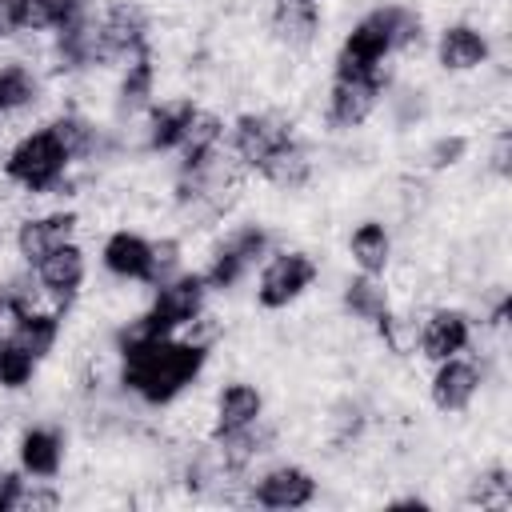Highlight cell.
<instances>
[{"instance_id":"6da1fadb","label":"cell","mask_w":512,"mask_h":512,"mask_svg":"<svg viewBox=\"0 0 512 512\" xmlns=\"http://www.w3.org/2000/svg\"><path fill=\"white\" fill-rule=\"evenodd\" d=\"M212 348L188 336H140L116 352V384L148 408L176 404L208 368Z\"/></svg>"},{"instance_id":"7a4b0ae2","label":"cell","mask_w":512,"mask_h":512,"mask_svg":"<svg viewBox=\"0 0 512 512\" xmlns=\"http://www.w3.org/2000/svg\"><path fill=\"white\" fill-rule=\"evenodd\" d=\"M72 176V160L60 144V136L52 132V124H36L28 132H20L12 140V148L4 152V180L28 196H52L64 192Z\"/></svg>"},{"instance_id":"3957f363","label":"cell","mask_w":512,"mask_h":512,"mask_svg":"<svg viewBox=\"0 0 512 512\" xmlns=\"http://www.w3.org/2000/svg\"><path fill=\"white\" fill-rule=\"evenodd\" d=\"M320 280V260L308 248H272L268 260L256 268V308L264 312H284L296 300H304L312 292V284Z\"/></svg>"},{"instance_id":"277c9868","label":"cell","mask_w":512,"mask_h":512,"mask_svg":"<svg viewBox=\"0 0 512 512\" xmlns=\"http://www.w3.org/2000/svg\"><path fill=\"white\" fill-rule=\"evenodd\" d=\"M208 308V284H204V276L200 272H176L172 280H164V284H156L152 288V300H148V308L140 312V320H144V328L152 332V336H176V332H184L200 312Z\"/></svg>"},{"instance_id":"5b68a950","label":"cell","mask_w":512,"mask_h":512,"mask_svg":"<svg viewBox=\"0 0 512 512\" xmlns=\"http://www.w3.org/2000/svg\"><path fill=\"white\" fill-rule=\"evenodd\" d=\"M288 136H296L288 116H280L272 108H252L228 124L224 140H228V156L240 164V172H256Z\"/></svg>"},{"instance_id":"8992f818","label":"cell","mask_w":512,"mask_h":512,"mask_svg":"<svg viewBox=\"0 0 512 512\" xmlns=\"http://www.w3.org/2000/svg\"><path fill=\"white\" fill-rule=\"evenodd\" d=\"M492 32L476 20H448L432 36V60L444 76H472L492 64Z\"/></svg>"},{"instance_id":"52a82bcc","label":"cell","mask_w":512,"mask_h":512,"mask_svg":"<svg viewBox=\"0 0 512 512\" xmlns=\"http://www.w3.org/2000/svg\"><path fill=\"white\" fill-rule=\"evenodd\" d=\"M316 496H320V480L312 476V468H304L296 460L268 464L248 484V500L268 512H296V508H308Z\"/></svg>"},{"instance_id":"ba28073f","label":"cell","mask_w":512,"mask_h":512,"mask_svg":"<svg viewBox=\"0 0 512 512\" xmlns=\"http://www.w3.org/2000/svg\"><path fill=\"white\" fill-rule=\"evenodd\" d=\"M488 376H484V364H476L472 356H448V360H436L432 364V376H428V400L436 412L444 416H464L480 392H484Z\"/></svg>"},{"instance_id":"9c48e42d","label":"cell","mask_w":512,"mask_h":512,"mask_svg":"<svg viewBox=\"0 0 512 512\" xmlns=\"http://www.w3.org/2000/svg\"><path fill=\"white\" fill-rule=\"evenodd\" d=\"M476 340V316L460 304H436L420 316V336H416V352L436 364V360H448V356H460L468 352Z\"/></svg>"},{"instance_id":"30bf717a","label":"cell","mask_w":512,"mask_h":512,"mask_svg":"<svg viewBox=\"0 0 512 512\" xmlns=\"http://www.w3.org/2000/svg\"><path fill=\"white\" fill-rule=\"evenodd\" d=\"M80 232V212L76 208H48V212H32L20 216L12 228V252L20 264H36L40 256H48L56 244L76 240Z\"/></svg>"},{"instance_id":"8fae6325","label":"cell","mask_w":512,"mask_h":512,"mask_svg":"<svg viewBox=\"0 0 512 512\" xmlns=\"http://www.w3.org/2000/svg\"><path fill=\"white\" fill-rule=\"evenodd\" d=\"M36 280H40V292L48 296V304H56L60 312L72 308V300L80 296L84 280H88V252L80 240H68V244H56L48 256H40L32 264Z\"/></svg>"},{"instance_id":"7c38bea8","label":"cell","mask_w":512,"mask_h":512,"mask_svg":"<svg viewBox=\"0 0 512 512\" xmlns=\"http://www.w3.org/2000/svg\"><path fill=\"white\" fill-rule=\"evenodd\" d=\"M96 16H100V32L116 64L152 48V16L140 0H108Z\"/></svg>"},{"instance_id":"4fadbf2b","label":"cell","mask_w":512,"mask_h":512,"mask_svg":"<svg viewBox=\"0 0 512 512\" xmlns=\"http://www.w3.org/2000/svg\"><path fill=\"white\" fill-rule=\"evenodd\" d=\"M196 108L200 104L188 92L152 100L148 112H144V128H140L144 132V152H152V156L176 152L180 140H184V132H188V124H192V116H196Z\"/></svg>"},{"instance_id":"5bb4252c","label":"cell","mask_w":512,"mask_h":512,"mask_svg":"<svg viewBox=\"0 0 512 512\" xmlns=\"http://www.w3.org/2000/svg\"><path fill=\"white\" fill-rule=\"evenodd\" d=\"M68 460V436L60 424H28L16 440V468L28 480H56Z\"/></svg>"},{"instance_id":"9a60e30c","label":"cell","mask_w":512,"mask_h":512,"mask_svg":"<svg viewBox=\"0 0 512 512\" xmlns=\"http://www.w3.org/2000/svg\"><path fill=\"white\" fill-rule=\"evenodd\" d=\"M100 268L120 284H148L152 276V236L136 228H116L100 244Z\"/></svg>"},{"instance_id":"2e32d148","label":"cell","mask_w":512,"mask_h":512,"mask_svg":"<svg viewBox=\"0 0 512 512\" xmlns=\"http://www.w3.org/2000/svg\"><path fill=\"white\" fill-rule=\"evenodd\" d=\"M264 388L252 384V380H224L212 396V436H228V432H240V428H252L256 420H264Z\"/></svg>"},{"instance_id":"e0dca14e","label":"cell","mask_w":512,"mask_h":512,"mask_svg":"<svg viewBox=\"0 0 512 512\" xmlns=\"http://www.w3.org/2000/svg\"><path fill=\"white\" fill-rule=\"evenodd\" d=\"M380 100L384 96L372 84L332 76L328 96H324V128L328 132H356V128H364L372 120V112H376Z\"/></svg>"},{"instance_id":"ac0fdd59","label":"cell","mask_w":512,"mask_h":512,"mask_svg":"<svg viewBox=\"0 0 512 512\" xmlns=\"http://www.w3.org/2000/svg\"><path fill=\"white\" fill-rule=\"evenodd\" d=\"M268 28L280 48L308 52L324 32V8H320V0H272Z\"/></svg>"},{"instance_id":"d6986e66","label":"cell","mask_w":512,"mask_h":512,"mask_svg":"<svg viewBox=\"0 0 512 512\" xmlns=\"http://www.w3.org/2000/svg\"><path fill=\"white\" fill-rule=\"evenodd\" d=\"M152 100H156V60H152V48H148V52L120 64V76H116V88H112L116 124H132L136 116L148 112Z\"/></svg>"},{"instance_id":"ffe728a7","label":"cell","mask_w":512,"mask_h":512,"mask_svg":"<svg viewBox=\"0 0 512 512\" xmlns=\"http://www.w3.org/2000/svg\"><path fill=\"white\" fill-rule=\"evenodd\" d=\"M348 260L356 272H368V276H388V268L396 264V236L392 228L380 220V216H364L352 224L348 240Z\"/></svg>"},{"instance_id":"44dd1931","label":"cell","mask_w":512,"mask_h":512,"mask_svg":"<svg viewBox=\"0 0 512 512\" xmlns=\"http://www.w3.org/2000/svg\"><path fill=\"white\" fill-rule=\"evenodd\" d=\"M256 176H260L268 188H276V192H300V188H308L312 176H316V152H312L308 140L288 136V140L256 168Z\"/></svg>"},{"instance_id":"7402d4cb","label":"cell","mask_w":512,"mask_h":512,"mask_svg":"<svg viewBox=\"0 0 512 512\" xmlns=\"http://www.w3.org/2000/svg\"><path fill=\"white\" fill-rule=\"evenodd\" d=\"M92 0H12V32L20 36H52L88 12Z\"/></svg>"},{"instance_id":"603a6c76","label":"cell","mask_w":512,"mask_h":512,"mask_svg":"<svg viewBox=\"0 0 512 512\" xmlns=\"http://www.w3.org/2000/svg\"><path fill=\"white\" fill-rule=\"evenodd\" d=\"M392 304H396V300H392V284H388L384 276L356 272V276H348V280L340 284V308H344V316L356 320V324H368V328H372Z\"/></svg>"},{"instance_id":"cb8c5ba5","label":"cell","mask_w":512,"mask_h":512,"mask_svg":"<svg viewBox=\"0 0 512 512\" xmlns=\"http://www.w3.org/2000/svg\"><path fill=\"white\" fill-rule=\"evenodd\" d=\"M12 328H8V336L12 340H20L36 360H48L52 352H56V344H60V336H64V312L56 308V304H40V308H32V312H24V316H16V320H8Z\"/></svg>"},{"instance_id":"d4e9b609","label":"cell","mask_w":512,"mask_h":512,"mask_svg":"<svg viewBox=\"0 0 512 512\" xmlns=\"http://www.w3.org/2000/svg\"><path fill=\"white\" fill-rule=\"evenodd\" d=\"M224 136H228V124L216 108H196L180 148H176V168H192V164H204L208 156H216L224 148Z\"/></svg>"},{"instance_id":"484cf974","label":"cell","mask_w":512,"mask_h":512,"mask_svg":"<svg viewBox=\"0 0 512 512\" xmlns=\"http://www.w3.org/2000/svg\"><path fill=\"white\" fill-rule=\"evenodd\" d=\"M44 96V76L24 64V60H4L0 64V116H20L36 108Z\"/></svg>"},{"instance_id":"4316f807","label":"cell","mask_w":512,"mask_h":512,"mask_svg":"<svg viewBox=\"0 0 512 512\" xmlns=\"http://www.w3.org/2000/svg\"><path fill=\"white\" fill-rule=\"evenodd\" d=\"M216 244L224 252H232L248 272H256L268 260V252L276 248V232L268 224H260V220H244V224H232Z\"/></svg>"},{"instance_id":"83f0119b","label":"cell","mask_w":512,"mask_h":512,"mask_svg":"<svg viewBox=\"0 0 512 512\" xmlns=\"http://www.w3.org/2000/svg\"><path fill=\"white\" fill-rule=\"evenodd\" d=\"M372 328H376L384 352H392V356H416V336H420V316L416 312L392 304Z\"/></svg>"},{"instance_id":"f1b7e54d","label":"cell","mask_w":512,"mask_h":512,"mask_svg":"<svg viewBox=\"0 0 512 512\" xmlns=\"http://www.w3.org/2000/svg\"><path fill=\"white\" fill-rule=\"evenodd\" d=\"M36 372H40V360L20 340H12L4 332L0 336V392H24V388H32Z\"/></svg>"},{"instance_id":"f546056e","label":"cell","mask_w":512,"mask_h":512,"mask_svg":"<svg viewBox=\"0 0 512 512\" xmlns=\"http://www.w3.org/2000/svg\"><path fill=\"white\" fill-rule=\"evenodd\" d=\"M468 504H480V508H508L512 504V476L508 468L496 460V464H484L480 472H472L468 480Z\"/></svg>"},{"instance_id":"4dcf8cb0","label":"cell","mask_w":512,"mask_h":512,"mask_svg":"<svg viewBox=\"0 0 512 512\" xmlns=\"http://www.w3.org/2000/svg\"><path fill=\"white\" fill-rule=\"evenodd\" d=\"M468 152H472V136L468 132H440L420 152V164L428 172H452V168H460L468 160Z\"/></svg>"},{"instance_id":"1f68e13d","label":"cell","mask_w":512,"mask_h":512,"mask_svg":"<svg viewBox=\"0 0 512 512\" xmlns=\"http://www.w3.org/2000/svg\"><path fill=\"white\" fill-rule=\"evenodd\" d=\"M364 424H368V412H364V404L352 400V396H344V400H336V404L328 408V440H332V444H352V440H360Z\"/></svg>"},{"instance_id":"d6a6232c","label":"cell","mask_w":512,"mask_h":512,"mask_svg":"<svg viewBox=\"0 0 512 512\" xmlns=\"http://www.w3.org/2000/svg\"><path fill=\"white\" fill-rule=\"evenodd\" d=\"M176 272H184V244L176 236H156L152 240V276H148V288L172 280Z\"/></svg>"},{"instance_id":"836d02e7","label":"cell","mask_w":512,"mask_h":512,"mask_svg":"<svg viewBox=\"0 0 512 512\" xmlns=\"http://www.w3.org/2000/svg\"><path fill=\"white\" fill-rule=\"evenodd\" d=\"M484 168L492 180H508L512 176V128L500 124L492 128V140H488V152H484Z\"/></svg>"},{"instance_id":"e575fe53","label":"cell","mask_w":512,"mask_h":512,"mask_svg":"<svg viewBox=\"0 0 512 512\" xmlns=\"http://www.w3.org/2000/svg\"><path fill=\"white\" fill-rule=\"evenodd\" d=\"M24 484H28V476L20 468H0V512H16Z\"/></svg>"},{"instance_id":"d590c367","label":"cell","mask_w":512,"mask_h":512,"mask_svg":"<svg viewBox=\"0 0 512 512\" xmlns=\"http://www.w3.org/2000/svg\"><path fill=\"white\" fill-rule=\"evenodd\" d=\"M12 36V0H0V40Z\"/></svg>"}]
</instances>
